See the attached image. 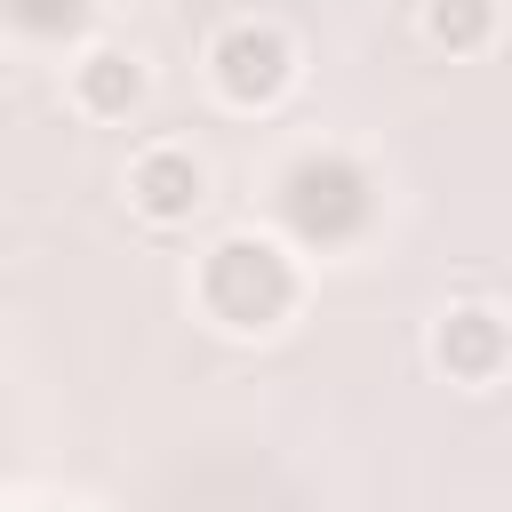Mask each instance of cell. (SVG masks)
<instances>
[{
	"instance_id": "cell-6",
	"label": "cell",
	"mask_w": 512,
	"mask_h": 512,
	"mask_svg": "<svg viewBox=\"0 0 512 512\" xmlns=\"http://www.w3.org/2000/svg\"><path fill=\"white\" fill-rule=\"evenodd\" d=\"M416 24H424V40L448 48V56H480V48H496V0H424Z\"/></svg>"
},
{
	"instance_id": "cell-2",
	"label": "cell",
	"mask_w": 512,
	"mask_h": 512,
	"mask_svg": "<svg viewBox=\"0 0 512 512\" xmlns=\"http://www.w3.org/2000/svg\"><path fill=\"white\" fill-rule=\"evenodd\" d=\"M208 88H216V104H232V112H272V104L296 88V40H288L272 16H232V24L208 40Z\"/></svg>"
},
{
	"instance_id": "cell-1",
	"label": "cell",
	"mask_w": 512,
	"mask_h": 512,
	"mask_svg": "<svg viewBox=\"0 0 512 512\" xmlns=\"http://www.w3.org/2000/svg\"><path fill=\"white\" fill-rule=\"evenodd\" d=\"M200 312L224 328V336H272L288 312H296V296H304V280H296V264H288V248L280 240H256V232H232V240H216L208 248V264H200Z\"/></svg>"
},
{
	"instance_id": "cell-4",
	"label": "cell",
	"mask_w": 512,
	"mask_h": 512,
	"mask_svg": "<svg viewBox=\"0 0 512 512\" xmlns=\"http://www.w3.org/2000/svg\"><path fill=\"white\" fill-rule=\"evenodd\" d=\"M144 96H152V72H144V56L120 48V40H88V48L64 64V104H72L80 120H96V128L136 120Z\"/></svg>"
},
{
	"instance_id": "cell-5",
	"label": "cell",
	"mask_w": 512,
	"mask_h": 512,
	"mask_svg": "<svg viewBox=\"0 0 512 512\" xmlns=\"http://www.w3.org/2000/svg\"><path fill=\"white\" fill-rule=\"evenodd\" d=\"M432 368L448 376V384H464V392H488L496 376H504V352H512V336H504V312L496 304H448L440 320H432Z\"/></svg>"
},
{
	"instance_id": "cell-3",
	"label": "cell",
	"mask_w": 512,
	"mask_h": 512,
	"mask_svg": "<svg viewBox=\"0 0 512 512\" xmlns=\"http://www.w3.org/2000/svg\"><path fill=\"white\" fill-rule=\"evenodd\" d=\"M128 208H136L144 224H160V232L192 224V216L208 208V160H200L192 144H176V136L144 144V152L128 160Z\"/></svg>"
}]
</instances>
